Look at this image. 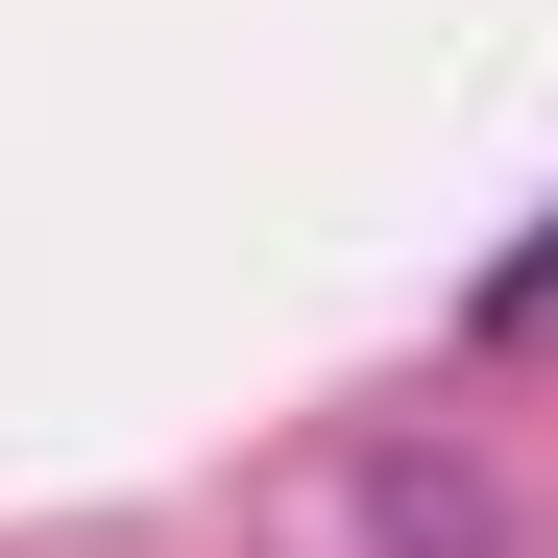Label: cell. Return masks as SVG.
Segmentation results:
<instances>
[{"label":"cell","instance_id":"obj_1","mask_svg":"<svg viewBox=\"0 0 558 558\" xmlns=\"http://www.w3.org/2000/svg\"><path fill=\"white\" fill-rule=\"evenodd\" d=\"M461 340H486V364H558V219L486 267V292H461Z\"/></svg>","mask_w":558,"mask_h":558}]
</instances>
